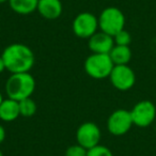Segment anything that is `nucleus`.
Masks as SVG:
<instances>
[{"label":"nucleus","mask_w":156,"mask_h":156,"mask_svg":"<svg viewBox=\"0 0 156 156\" xmlns=\"http://www.w3.org/2000/svg\"><path fill=\"white\" fill-rule=\"evenodd\" d=\"M113 66L110 56L106 54H91L85 61L86 73L94 79L109 77Z\"/></svg>","instance_id":"7ed1b4c3"},{"label":"nucleus","mask_w":156,"mask_h":156,"mask_svg":"<svg viewBox=\"0 0 156 156\" xmlns=\"http://www.w3.org/2000/svg\"><path fill=\"white\" fill-rule=\"evenodd\" d=\"M87 153L88 150L77 143V144H73L67 147L64 156H87Z\"/></svg>","instance_id":"a211bd4d"},{"label":"nucleus","mask_w":156,"mask_h":156,"mask_svg":"<svg viewBox=\"0 0 156 156\" xmlns=\"http://www.w3.org/2000/svg\"><path fill=\"white\" fill-rule=\"evenodd\" d=\"M134 125L147 127L151 125L156 118V107L151 101H140L130 110Z\"/></svg>","instance_id":"0eeeda50"},{"label":"nucleus","mask_w":156,"mask_h":156,"mask_svg":"<svg viewBox=\"0 0 156 156\" xmlns=\"http://www.w3.org/2000/svg\"><path fill=\"white\" fill-rule=\"evenodd\" d=\"M109 56L115 65H127L132 59V50L129 46L115 45Z\"/></svg>","instance_id":"4468645a"},{"label":"nucleus","mask_w":156,"mask_h":156,"mask_svg":"<svg viewBox=\"0 0 156 156\" xmlns=\"http://www.w3.org/2000/svg\"><path fill=\"white\" fill-rule=\"evenodd\" d=\"M5 129L1 124H0V144L5 141Z\"/></svg>","instance_id":"6ab92c4d"},{"label":"nucleus","mask_w":156,"mask_h":156,"mask_svg":"<svg viewBox=\"0 0 156 156\" xmlns=\"http://www.w3.org/2000/svg\"><path fill=\"white\" fill-rule=\"evenodd\" d=\"M109 79L117 90L127 91L134 87L136 83V75L128 65H115Z\"/></svg>","instance_id":"1a4fd4ad"},{"label":"nucleus","mask_w":156,"mask_h":156,"mask_svg":"<svg viewBox=\"0 0 156 156\" xmlns=\"http://www.w3.org/2000/svg\"><path fill=\"white\" fill-rule=\"evenodd\" d=\"M1 57L11 74L28 73L33 67L35 57L32 49L22 43H13L5 48Z\"/></svg>","instance_id":"f257e3e1"},{"label":"nucleus","mask_w":156,"mask_h":156,"mask_svg":"<svg viewBox=\"0 0 156 156\" xmlns=\"http://www.w3.org/2000/svg\"><path fill=\"white\" fill-rule=\"evenodd\" d=\"M5 2H9V0H0V3H5Z\"/></svg>","instance_id":"4be33fe9"},{"label":"nucleus","mask_w":156,"mask_h":156,"mask_svg":"<svg viewBox=\"0 0 156 156\" xmlns=\"http://www.w3.org/2000/svg\"><path fill=\"white\" fill-rule=\"evenodd\" d=\"M0 156H3V153H2V151L0 150Z\"/></svg>","instance_id":"5701e85b"},{"label":"nucleus","mask_w":156,"mask_h":156,"mask_svg":"<svg viewBox=\"0 0 156 156\" xmlns=\"http://www.w3.org/2000/svg\"><path fill=\"white\" fill-rule=\"evenodd\" d=\"M155 132H156V127H155Z\"/></svg>","instance_id":"b1692460"},{"label":"nucleus","mask_w":156,"mask_h":156,"mask_svg":"<svg viewBox=\"0 0 156 156\" xmlns=\"http://www.w3.org/2000/svg\"><path fill=\"white\" fill-rule=\"evenodd\" d=\"M101 136L102 133L100 127L93 122H85L76 130L77 143L87 150L100 144Z\"/></svg>","instance_id":"6e6552de"},{"label":"nucleus","mask_w":156,"mask_h":156,"mask_svg":"<svg viewBox=\"0 0 156 156\" xmlns=\"http://www.w3.org/2000/svg\"><path fill=\"white\" fill-rule=\"evenodd\" d=\"M133 125L130 111L126 109H117L107 120V129L113 136H123L129 132Z\"/></svg>","instance_id":"423d86ee"},{"label":"nucleus","mask_w":156,"mask_h":156,"mask_svg":"<svg viewBox=\"0 0 156 156\" xmlns=\"http://www.w3.org/2000/svg\"><path fill=\"white\" fill-rule=\"evenodd\" d=\"M20 115V104L17 101L8 98L0 104V119L5 122L15 121Z\"/></svg>","instance_id":"f8f14e48"},{"label":"nucleus","mask_w":156,"mask_h":156,"mask_svg":"<svg viewBox=\"0 0 156 156\" xmlns=\"http://www.w3.org/2000/svg\"><path fill=\"white\" fill-rule=\"evenodd\" d=\"M20 104V112L22 117L30 118L37 112V104L31 98H27L18 102Z\"/></svg>","instance_id":"2eb2a0df"},{"label":"nucleus","mask_w":156,"mask_h":156,"mask_svg":"<svg viewBox=\"0 0 156 156\" xmlns=\"http://www.w3.org/2000/svg\"><path fill=\"white\" fill-rule=\"evenodd\" d=\"M37 11L45 20H55L62 14V2L60 0H39Z\"/></svg>","instance_id":"9b49d317"},{"label":"nucleus","mask_w":156,"mask_h":156,"mask_svg":"<svg viewBox=\"0 0 156 156\" xmlns=\"http://www.w3.org/2000/svg\"><path fill=\"white\" fill-rule=\"evenodd\" d=\"M98 17L90 12L79 13L73 20L72 29L74 34L80 39L89 40L94 33L98 32Z\"/></svg>","instance_id":"39448f33"},{"label":"nucleus","mask_w":156,"mask_h":156,"mask_svg":"<svg viewBox=\"0 0 156 156\" xmlns=\"http://www.w3.org/2000/svg\"><path fill=\"white\" fill-rule=\"evenodd\" d=\"M5 69H7V67H5V61H3V58L0 56V74L3 73Z\"/></svg>","instance_id":"aec40b11"},{"label":"nucleus","mask_w":156,"mask_h":156,"mask_svg":"<svg viewBox=\"0 0 156 156\" xmlns=\"http://www.w3.org/2000/svg\"><path fill=\"white\" fill-rule=\"evenodd\" d=\"M34 90L35 80L30 72L12 74L5 83V93L8 98L17 102L31 98Z\"/></svg>","instance_id":"f03ea898"},{"label":"nucleus","mask_w":156,"mask_h":156,"mask_svg":"<svg viewBox=\"0 0 156 156\" xmlns=\"http://www.w3.org/2000/svg\"><path fill=\"white\" fill-rule=\"evenodd\" d=\"M113 41H115V45L129 46L130 42H132V35H130V33L128 32V31L123 29V30L118 32L117 34L113 37Z\"/></svg>","instance_id":"dca6fc26"},{"label":"nucleus","mask_w":156,"mask_h":156,"mask_svg":"<svg viewBox=\"0 0 156 156\" xmlns=\"http://www.w3.org/2000/svg\"><path fill=\"white\" fill-rule=\"evenodd\" d=\"M2 101H3L2 94H1V92H0V104H1V103H2Z\"/></svg>","instance_id":"412c9836"},{"label":"nucleus","mask_w":156,"mask_h":156,"mask_svg":"<svg viewBox=\"0 0 156 156\" xmlns=\"http://www.w3.org/2000/svg\"><path fill=\"white\" fill-rule=\"evenodd\" d=\"M87 156H113L110 149L102 144H98L92 149L88 150Z\"/></svg>","instance_id":"f3484780"},{"label":"nucleus","mask_w":156,"mask_h":156,"mask_svg":"<svg viewBox=\"0 0 156 156\" xmlns=\"http://www.w3.org/2000/svg\"><path fill=\"white\" fill-rule=\"evenodd\" d=\"M39 0H9L12 11L20 15H29L37 11Z\"/></svg>","instance_id":"ddd939ff"},{"label":"nucleus","mask_w":156,"mask_h":156,"mask_svg":"<svg viewBox=\"0 0 156 156\" xmlns=\"http://www.w3.org/2000/svg\"><path fill=\"white\" fill-rule=\"evenodd\" d=\"M124 26L125 16L121 10L115 7L106 8L98 16V28L111 37H115L118 32L123 30Z\"/></svg>","instance_id":"20e7f679"},{"label":"nucleus","mask_w":156,"mask_h":156,"mask_svg":"<svg viewBox=\"0 0 156 156\" xmlns=\"http://www.w3.org/2000/svg\"><path fill=\"white\" fill-rule=\"evenodd\" d=\"M88 46L92 54H106L109 55L115 46L113 37L103 32H96L88 40Z\"/></svg>","instance_id":"9d476101"}]
</instances>
